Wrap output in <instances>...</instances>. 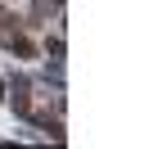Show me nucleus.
I'll use <instances>...</instances> for the list:
<instances>
[{
    "mask_svg": "<svg viewBox=\"0 0 149 149\" xmlns=\"http://www.w3.org/2000/svg\"><path fill=\"white\" fill-rule=\"evenodd\" d=\"M0 100H5V86H0Z\"/></svg>",
    "mask_w": 149,
    "mask_h": 149,
    "instance_id": "1",
    "label": "nucleus"
}]
</instances>
